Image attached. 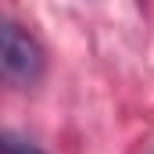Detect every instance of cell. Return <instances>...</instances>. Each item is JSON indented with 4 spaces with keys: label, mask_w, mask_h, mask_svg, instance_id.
<instances>
[{
    "label": "cell",
    "mask_w": 154,
    "mask_h": 154,
    "mask_svg": "<svg viewBox=\"0 0 154 154\" xmlns=\"http://www.w3.org/2000/svg\"><path fill=\"white\" fill-rule=\"evenodd\" d=\"M4 154H47V151H39L36 143H29V140H22V136H14V133H4Z\"/></svg>",
    "instance_id": "obj_2"
},
{
    "label": "cell",
    "mask_w": 154,
    "mask_h": 154,
    "mask_svg": "<svg viewBox=\"0 0 154 154\" xmlns=\"http://www.w3.org/2000/svg\"><path fill=\"white\" fill-rule=\"evenodd\" d=\"M0 68H4L7 82H14L22 90H32L47 72V54H43L39 39L29 29H22L14 18L0 22Z\"/></svg>",
    "instance_id": "obj_1"
}]
</instances>
